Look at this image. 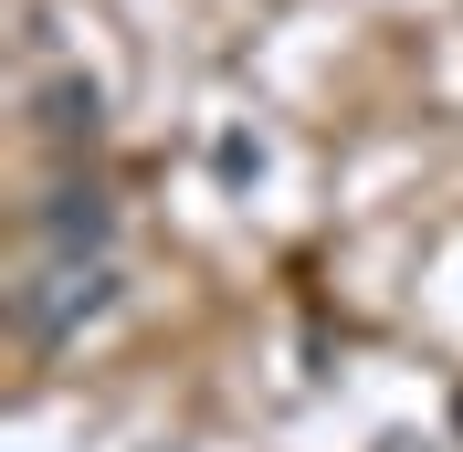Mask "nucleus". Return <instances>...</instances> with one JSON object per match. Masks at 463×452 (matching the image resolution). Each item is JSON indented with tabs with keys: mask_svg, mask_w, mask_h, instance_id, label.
I'll list each match as a JSON object with an SVG mask.
<instances>
[{
	"mask_svg": "<svg viewBox=\"0 0 463 452\" xmlns=\"http://www.w3.org/2000/svg\"><path fill=\"white\" fill-rule=\"evenodd\" d=\"M211 169H222V190H242V179H263V147L242 137V127H222V137H211Z\"/></svg>",
	"mask_w": 463,
	"mask_h": 452,
	"instance_id": "obj_4",
	"label": "nucleus"
},
{
	"mask_svg": "<svg viewBox=\"0 0 463 452\" xmlns=\"http://www.w3.org/2000/svg\"><path fill=\"white\" fill-rule=\"evenodd\" d=\"M32 127L53 147H95L106 137V85H95V74H43V85H32Z\"/></svg>",
	"mask_w": 463,
	"mask_h": 452,
	"instance_id": "obj_3",
	"label": "nucleus"
},
{
	"mask_svg": "<svg viewBox=\"0 0 463 452\" xmlns=\"http://www.w3.org/2000/svg\"><path fill=\"white\" fill-rule=\"evenodd\" d=\"M116 263L106 253H53L32 284H11V326H22L32 347H63V337H85L95 315H116Z\"/></svg>",
	"mask_w": 463,
	"mask_h": 452,
	"instance_id": "obj_1",
	"label": "nucleus"
},
{
	"mask_svg": "<svg viewBox=\"0 0 463 452\" xmlns=\"http://www.w3.org/2000/svg\"><path fill=\"white\" fill-rule=\"evenodd\" d=\"M379 452H432V442H411V431H390V442H379Z\"/></svg>",
	"mask_w": 463,
	"mask_h": 452,
	"instance_id": "obj_5",
	"label": "nucleus"
},
{
	"mask_svg": "<svg viewBox=\"0 0 463 452\" xmlns=\"http://www.w3.org/2000/svg\"><path fill=\"white\" fill-rule=\"evenodd\" d=\"M32 231H43V253H106L116 242V200L95 179H53V190L32 200Z\"/></svg>",
	"mask_w": 463,
	"mask_h": 452,
	"instance_id": "obj_2",
	"label": "nucleus"
}]
</instances>
